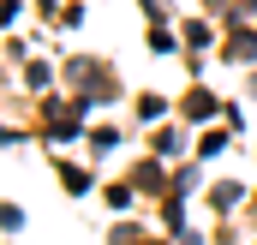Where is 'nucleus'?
I'll use <instances>...</instances> for the list:
<instances>
[{
  "mask_svg": "<svg viewBox=\"0 0 257 245\" xmlns=\"http://www.w3.org/2000/svg\"><path fill=\"white\" fill-rule=\"evenodd\" d=\"M209 108H215V102H209L203 90H197V96H186V114H192V120H209Z\"/></svg>",
  "mask_w": 257,
  "mask_h": 245,
  "instance_id": "1",
  "label": "nucleus"
},
{
  "mask_svg": "<svg viewBox=\"0 0 257 245\" xmlns=\"http://www.w3.org/2000/svg\"><path fill=\"white\" fill-rule=\"evenodd\" d=\"M138 108H144V120H162V114H168V102H162V96H144Z\"/></svg>",
  "mask_w": 257,
  "mask_h": 245,
  "instance_id": "2",
  "label": "nucleus"
}]
</instances>
